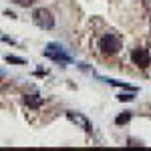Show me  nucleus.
I'll list each match as a JSON object with an SVG mask.
<instances>
[{
  "instance_id": "nucleus-1",
  "label": "nucleus",
  "mask_w": 151,
  "mask_h": 151,
  "mask_svg": "<svg viewBox=\"0 0 151 151\" xmlns=\"http://www.w3.org/2000/svg\"><path fill=\"white\" fill-rule=\"evenodd\" d=\"M32 22L38 26V28H42V30H50L52 26H55V16H52V12L47 10V8H36L32 12Z\"/></svg>"
},
{
  "instance_id": "nucleus-2",
  "label": "nucleus",
  "mask_w": 151,
  "mask_h": 151,
  "mask_svg": "<svg viewBox=\"0 0 151 151\" xmlns=\"http://www.w3.org/2000/svg\"><path fill=\"white\" fill-rule=\"evenodd\" d=\"M45 57L50 58V60H57V63H65V65L73 63V58L67 55V50L60 47V45H57V42H48L47 45V48H45Z\"/></svg>"
},
{
  "instance_id": "nucleus-3",
  "label": "nucleus",
  "mask_w": 151,
  "mask_h": 151,
  "mask_svg": "<svg viewBox=\"0 0 151 151\" xmlns=\"http://www.w3.org/2000/svg\"><path fill=\"white\" fill-rule=\"evenodd\" d=\"M99 48H101L103 55H115V52H119V48H121V40L115 35H105L99 40Z\"/></svg>"
},
{
  "instance_id": "nucleus-4",
  "label": "nucleus",
  "mask_w": 151,
  "mask_h": 151,
  "mask_svg": "<svg viewBox=\"0 0 151 151\" xmlns=\"http://www.w3.org/2000/svg\"><path fill=\"white\" fill-rule=\"evenodd\" d=\"M67 119H69L70 123H75L77 127L85 129V131H91V129H93L91 121H89L87 117L83 115V113H79V111H67Z\"/></svg>"
},
{
  "instance_id": "nucleus-5",
  "label": "nucleus",
  "mask_w": 151,
  "mask_h": 151,
  "mask_svg": "<svg viewBox=\"0 0 151 151\" xmlns=\"http://www.w3.org/2000/svg\"><path fill=\"white\" fill-rule=\"evenodd\" d=\"M131 58H133V63L137 65V67H149L151 65V52L147 48H135L133 52H131Z\"/></svg>"
},
{
  "instance_id": "nucleus-6",
  "label": "nucleus",
  "mask_w": 151,
  "mask_h": 151,
  "mask_svg": "<svg viewBox=\"0 0 151 151\" xmlns=\"http://www.w3.org/2000/svg\"><path fill=\"white\" fill-rule=\"evenodd\" d=\"M24 103L28 105V107H32V109H36V107L42 105V97H38V95H26L24 97Z\"/></svg>"
},
{
  "instance_id": "nucleus-7",
  "label": "nucleus",
  "mask_w": 151,
  "mask_h": 151,
  "mask_svg": "<svg viewBox=\"0 0 151 151\" xmlns=\"http://www.w3.org/2000/svg\"><path fill=\"white\" fill-rule=\"evenodd\" d=\"M129 119H131V113H129V111H125L123 115H119L115 119V123H117V125H123V123H129Z\"/></svg>"
},
{
  "instance_id": "nucleus-8",
  "label": "nucleus",
  "mask_w": 151,
  "mask_h": 151,
  "mask_svg": "<svg viewBox=\"0 0 151 151\" xmlns=\"http://www.w3.org/2000/svg\"><path fill=\"white\" fill-rule=\"evenodd\" d=\"M6 60H8V63H16V65H24V63H26L24 58H20V57H12V55H8V57H6Z\"/></svg>"
},
{
  "instance_id": "nucleus-9",
  "label": "nucleus",
  "mask_w": 151,
  "mask_h": 151,
  "mask_svg": "<svg viewBox=\"0 0 151 151\" xmlns=\"http://www.w3.org/2000/svg\"><path fill=\"white\" fill-rule=\"evenodd\" d=\"M14 4H18V6H30L35 0H12Z\"/></svg>"
},
{
  "instance_id": "nucleus-10",
  "label": "nucleus",
  "mask_w": 151,
  "mask_h": 151,
  "mask_svg": "<svg viewBox=\"0 0 151 151\" xmlns=\"http://www.w3.org/2000/svg\"><path fill=\"white\" fill-rule=\"evenodd\" d=\"M135 99V95H133V91L129 95H119V101H133Z\"/></svg>"
}]
</instances>
